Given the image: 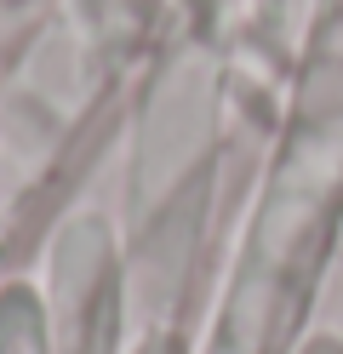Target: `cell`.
Masks as SVG:
<instances>
[{"label":"cell","instance_id":"6da1fadb","mask_svg":"<svg viewBox=\"0 0 343 354\" xmlns=\"http://www.w3.org/2000/svg\"><path fill=\"white\" fill-rule=\"evenodd\" d=\"M297 354H343V343L337 337H315V343H304Z\"/></svg>","mask_w":343,"mask_h":354}]
</instances>
